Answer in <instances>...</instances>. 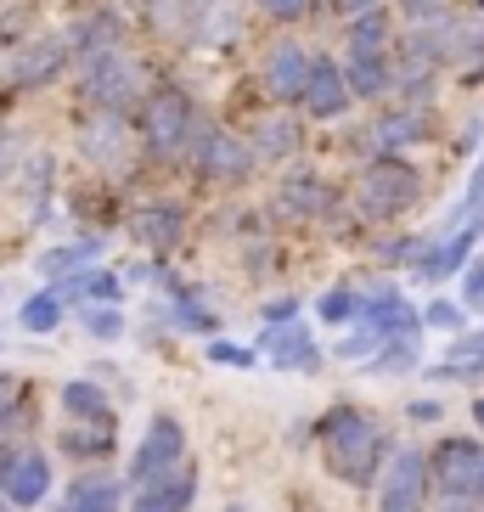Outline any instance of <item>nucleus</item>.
I'll use <instances>...</instances> for the list:
<instances>
[{
  "label": "nucleus",
  "instance_id": "nucleus-36",
  "mask_svg": "<svg viewBox=\"0 0 484 512\" xmlns=\"http://www.w3.org/2000/svg\"><path fill=\"white\" fill-rule=\"evenodd\" d=\"M310 6L316 0H259V12L271 17V23H299V17H310Z\"/></svg>",
  "mask_w": 484,
  "mask_h": 512
},
{
  "label": "nucleus",
  "instance_id": "nucleus-40",
  "mask_svg": "<svg viewBox=\"0 0 484 512\" xmlns=\"http://www.w3.org/2000/svg\"><path fill=\"white\" fill-rule=\"evenodd\" d=\"M462 293H468V304H479V299H484V259L462 265Z\"/></svg>",
  "mask_w": 484,
  "mask_h": 512
},
{
  "label": "nucleus",
  "instance_id": "nucleus-16",
  "mask_svg": "<svg viewBox=\"0 0 484 512\" xmlns=\"http://www.w3.org/2000/svg\"><path fill=\"white\" fill-rule=\"evenodd\" d=\"M304 141V124L293 119V113H265V119L254 124V158H265V164H288L293 152H299Z\"/></svg>",
  "mask_w": 484,
  "mask_h": 512
},
{
  "label": "nucleus",
  "instance_id": "nucleus-15",
  "mask_svg": "<svg viewBox=\"0 0 484 512\" xmlns=\"http://www.w3.org/2000/svg\"><path fill=\"white\" fill-rule=\"evenodd\" d=\"M197 496V473L192 467H175V473H164V479H152L136 490V501H130V512H186Z\"/></svg>",
  "mask_w": 484,
  "mask_h": 512
},
{
  "label": "nucleus",
  "instance_id": "nucleus-38",
  "mask_svg": "<svg viewBox=\"0 0 484 512\" xmlns=\"http://www.w3.org/2000/svg\"><path fill=\"white\" fill-rule=\"evenodd\" d=\"M17 400H23V383H17L12 372H0V428L17 417Z\"/></svg>",
  "mask_w": 484,
  "mask_h": 512
},
{
  "label": "nucleus",
  "instance_id": "nucleus-33",
  "mask_svg": "<svg viewBox=\"0 0 484 512\" xmlns=\"http://www.w3.org/2000/svg\"><path fill=\"white\" fill-rule=\"evenodd\" d=\"M400 17H406L411 29L417 23H439V17H451V0H400Z\"/></svg>",
  "mask_w": 484,
  "mask_h": 512
},
{
  "label": "nucleus",
  "instance_id": "nucleus-46",
  "mask_svg": "<svg viewBox=\"0 0 484 512\" xmlns=\"http://www.w3.org/2000/svg\"><path fill=\"white\" fill-rule=\"evenodd\" d=\"M473 422H479V428H484V394H479V400H473Z\"/></svg>",
  "mask_w": 484,
  "mask_h": 512
},
{
  "label": "nucleus",
  "instance_id": "nucleus-27",
  "mask_svg": "<svg viewBox=\"0 0 484 512\" xmlns=\"http://www.w3.org/2000/svg\"><path fill=\"white\" fill-rule=\"evenodd\" d=\"M411 366H417V338H389L366 372H411Z\"/></svg>",
  "mask_w": 484,
  "mask_h": 512
},
{
  "label": "nucleus",
  "instance_id": "nucleus-8",
  "mask_svg": "<svg viewBox=\"0 0 484 512\" xmlns=\"http://www.w3.org/2000/svg\"><path fill=\"white\" fill-rule=\"evenodd\" d=\"M423 501H428V456L423 451L389 456L378 484V512H423Z\"/></svg>",
  "mask_w": 484,
  "mask_h": 512
},
{
  "label": "nucleus",
  "instance_id": "nucleus-11",
  "mask_svg": "<svg viewBox=\"0 0 484 512\" xmlns=\"http://www.w3.org/2000/svg\"><path fill=\"white\" fill-rule=\"evenodd\" d=\"M124 147H130V124H124V113H107V107H91L85 113V124H79V152L91 158V164H119Z\"/></svg>",
  "mask_w": 484,
  "mask_h": 512
},
{
  "label": "nucleus",
  "instance_id": "nucleus-29",
  "mask_svg": "<svg viewBox=\"0 0 484 512\" xmlns=\"http://www.w3.org/2000/svg\"><path fill=\"white\" fill-rule=\"evenodd\" d=\"M439 383H479L484 377V355H445L439 366H428Z\"/></svg>",
  "mask_w": 484,
  "mask_h": 512
},
{
  "label": "nucleus",
  "instance_id": "nucleus-47",
  "mask_svg": "<svg viewBox=\"0 0 484 512\" xmlns=\"http://www.w3.org/2000/svg\"><path fill=\"white\" fill-rule=\"evenodd\" d=\"M226 512H254V507H242V501H237V507H226Z\"/></svg>",
  "mask_w": 484,
  "mask_h": 512
},
{
  "label": "nucleus",
  "instance_id": "nucleus-24",
  "mask_svg": "<svg viewBox=\"0 0 484 512\" xmlns=\"http://www.w3.org/2000/svg\"><path fill=\"white\" fill-rule=\"evenodd\" d=\"M389 40H394L389 6H378V12H361V17H349V51H389Z\"/></svg>",
  "mask_w": 484,
  "mask_h": 512
},
{
  "label": "nucleus",
  "instance_id": "nucleus-43",
  "mask_svg": "<svg viewBox=\"0 0 484 512\" xmlns=\"http://www.w3.org/2000/svg\"><path fill=\"white\" fill-rule=\"evenodd\" d=\"M12 462H17V451L12 445H0V490H6V479H12Z\"/></svg>",
  "mask_w": 484,
  "mask_h": 512
},
{
  "label": "nucleus",
  "instance_id": "nucleus-28",
  "mask_svg": "<svg viewBox=\"0 0 484 512\" xmlns=\"http://www.w3.org/2000/svg\"><path fill=\"white\" fill-rule=\"evenodd\" d=\"M62 321V293H34L29 304H23V327L29 332H51Z\"/></svg>",
  "mask_w": 484,
  "mask_h": 512
},
{
  "label": "nucleus",
  "instance_id": "nucleus-48",
  "mask_svg": "<svg viewBox=\"0 0 484 512\" xmlns=\"http://www.w3.org/2000/svg\"><path fill=\"white\" fill-rule=\"evenodd\" d=\"M479 310H484V299H479Z\"/></svg>",
  "mask_w": 484,
  "mask_h": 512
},
{
  "label": "nucleus",
  "instance_id": "nucleus-45",
  "mask_svg": "<svg viewBox=\"0 0 484 512\" xmlns=\"http://www.w3.org/2000/svg\"><path fill=\"white\" fill-rule=\"evenodd\" d=\"M445 512H479V507H468V501H445Z\"/></svg>",
  "mask_w": 484,
  "mask_h": 512
},
{
  "label": "nucleus",
  "instance_id": "nucleus-42",
  "mask_svg": "<svg viewBox=\"0 0 484 512\" xmlns=\"http://www.w3.org/2000/svg\"><path fill=\"white\" fill-rule=\"evenodd\" d=\"M333 6H338L344 17H361V12H378L383 0H333Z\"/></svg>",
  "mask_w": 484,
  "mask_h": 512
},
{
  "label": "nucleus",
  "instance_id": "nucleus-10",
  "mask_svg": "<svg viewBox=\"0 0 484 512\" xmlns=\"http://www.w3.org/2000/svg\"><path fill=\"white\" fill-rule=\"evenodd\" d=\"M304 113L310 119H344L349 113V85H344V68H338L333 57H310V79H304Z\"/></svg>",
  "mask_w": 484,
  "mask_h": 512
},
{
  "label": "nucleus",
  "instance_id": "nucleus-39",
  "mask_svg": "<svg viewBox=\"0 0 484 512\" xmlns=\"http://www.w3.org/2000/svg\"><path fill=\"white\" fill-rule=\"evenodd\" d=\"M209 361H214V366H254V349H237V344H220V338H214V344H209Z\"/></svg>",
  "mask_w": 484,
  "mask_h": 512
},
{
  "label": "nucleus",
  "instance_id": "nucleus-41",
  "mask_svg": "<svg viewBox=\"0 0 484 512\" xmlns=\"http://www.w3.org/2000/svg\"><path fill=\"white\" fill-rule=\"evenodd\" d=\"M293 316H299V304H293V299H271V304H265V321H271V327H282V321H293Z\"/></svg>",
  "mask_w": 484,
  "mask_h": 512
},
{
  "label": "nucleus",
  "instance_id": "nucleus-14",
  "mask_svg": "<svg viewBox=\"0 0 484 512\" xmlns=\"http://www.w3.org/2000/svg\"><path fill=\"white\" fill-rule=\"evenodd\" d=\"M344 85L355 102H383L394 91V62L389 51H349L344 62Z\"/></svg>",
  "mask_w": 484,
  "mask_h": 512
},
{
  "label": "nucleus",
  "instance_id": "nucleus-37",
  "mask_svg": "<svg viewBox=\"0 0 484 512\" xmlns=\"http://www.w3.org/2000/svg\"><path fill=\"white\" fill-rule=\"evenodd\" d=\"M372 349H378V332L361 327V332H349L344 344H338V355H344V361H361V355H372Z\"/></svg>",
  "mask_w": 484,
  "mask_h": 512
},
{
  "label": "nucleus",
  "instance_id": "nucleus-30",
  "mask_svg": "<svg viewBox=\"0 0 484 512\" xmlns=\"http://www.w3.org/2000/svg\"><path fill=\"white\" fill-rule=\"evenodd\" d=\"M456 220H484V158H479V169H473V181H468V197H462V203H456V214H451V226H445V237H451L456 231Z\"/></svg>",
  "mask_w": 484,
  "mask_h": 512
},
{
  "label": "nucleus",
  "instance_id": "nucleus-6",
  "mask_svg": "<svg viewBox=\"0 0 484 512\" xmlns=\"http://www.w3.org/2000/svg\"><path fill=\"white\" fill-rule=\"evenodd\" d=\"M192 164L203 186H237L254 169V147L237 141L231 130H197L192 136Z\"/></svg>",
  "mask_w": 484,
  "mask_h": 512
},
{
  "label": "nucleus",
  "instance_id": "nucleus-3",
  "mask_svg": "<svg viewBox=\"0 0 484 512\" xmlns=\"http://www.w3.org/2000/svg\"><path fill=\"white\" fill-rule=\"evenodd\" d=\"M192 136H197V113L181 85H158V91L141 96V141H147L152 158L192 152Z\"/></svg>",
  "mask_w": 484,
  "mask_h": 512
},
{
  "label": "nucleus",
  "instance_id": "nucleus-22",
  "mask_svg": "<svg viewBox=\"0 0 484 512\" xmlns=\"http://www.w3.org/2000/svg\"><path fill=\"white\" fill-rule=\"evenodd\" d=\"M62 411H68L74 422H102V428H113V406H107V394L96 389V383H85V377L62 383Z\"/></svg>",
  "mask_w": 484,
  "mask_h": 512
},
{
  "label": "nucleus",
  "instance_id": "nucleus-49",
  "mask_svg": "<svg viewBox=\"0 0 484 512\" xmlns=\"http://www.w3.org/2000/svg\"><path fill=\"white\" fill-rule=\"evenodd\" d=\"M479 6H484V0H479Z\"/></svg>",
  "mask_w": 484,
  "mask_h": 512
},
{
  "label": "nucleus",
  "instance_id": "nucleus-19",
  "mask_svg": "<svg viewBox=\"0 0 484 512\" xmlns=\"http://www.w3.org/2000/svg\"><path fill=\"white\" fill-rule=\"evenodd\" d=\"M372 141H378L383 152L417 147V141H428V113L423 107H389V113H378V124H372Z\"/></svg>",
  "mask_w": 484,
  "mask_h": 512
},
{
  "label": "nucleus",
  "instance_id": "nucleus-44",
  "mask_svg": "<svg viewBox=\"0 0 484 512\" xmlns=\"http://www.w3.org/2000/svg\"><path fill=\"white\" fill-rule=\"evenodd\" d=\"M411 417H417V422H439V406H434V400H417V406H411Z\"/></svg>",
  "mask_w": 484,
  "mask_h": 512
},
{
  "label": "nucleus",
  "instance_id": "nucleus-35",
  "mask_svg": "<svg viewBox=\"0 0 484 512\" xmlns=\"http://www.w3.org/2000/svg\"><path fill=\"white\" fill-rule=\"evenodd\" d=\"M85 332H96V338H119L124 316L113 310V304H96V310H85Z\"/></svg>",
  "mask_w": 484,
  "mask_h": 512
},
{
  "label": "nucleus",
  "instance_id": "nucleus-4",
  "mask_svg": "<svg viewBox=\"0 0 484 512\" xmlns=\"http://www.w3.org/2000/svg\"><path fill=\"white\" fill-rule=\"evenodd\" d=\"M417 197H423V175H417L400 152H378V158L361 169V186H355V203H361L372 220H400Z\"/></svg>",
  "mask_w": 484,
  "mask_h": 512
},
{
  "label": "nucleus",
  "instance_id": "nucleus-18",
  "mask_svg": "<svg viewBox=\"0 0 484 512\" xmlns=\"http://www.w3.org/2000/svg\"><path fill=\"white\" fill-rule=\"evenodd\" d=\"M46 490H51V462L40 451H17L12 479H6V490H0V496L12 501V507H40V501H46Z\"/></svg>",
  "mask_w": 484,
  "mask_h": 512
},
{
  "label": "nucleus",
  "instance_id": "nucleus-34",
  "mask_svg": "<svg viewBox=\"0 0 484 512\" xmlns=\"http://www.w3.org/2000/svg\"><path fill=\"white\" fill-rule=\"evenodd\" d=\"M428 327H439V332H462L468 327V316H462V304H451V299H434L428 304Z\"/></svg>",
  "mask_w": 484,
  "mask_h": 512
},
{
  "label": "nucleus",
  "instance_id": "nucleus-31",
  "mask_svg": "<svg viewBox=\"0 0 484 512\" xmlns=\"http://www.w3.org/2000/svg\"><path fill=\"white\" fill-rule=\"evenodd\" d=\"M96 248L102 242H74V248H51L46 259H40V271L57 276V271H74V265H85V259H96Z\"/></svg>",
  "mask_w": 484,
  "mask_h": 512
},
{
  "label": "nucleus",
  "instance_id": "nucleus-13",
  "mask_svg": "<svg viewBox=\"0 0 484 512\" xmlns=\"http://www.w3.org/2000/svg\"><path fill=\"white\" fill-rule=\"evenodd\" d=\"M259 349L271 355L276 372H316V366H321V349L310 344V327H304V321H282V327H265Z\"/></svg>",
  "mask_w": 484,
  "mask_h": 512
},
{
  "label": "nucleus",
  "instance_id": "nucleus-23",
  "mask_svg": "<svg viewBox=\"0 0 484 512\" xmlns=\"http://www.w3.org/2000/svg\"><path fill=\"white\" fill-rule=\"evenodd\" d=\"M57 512H119V484L113 479H79Z\"/></svg>",
  "mask_w": 484,
  "mask_h": 512
},
{
  "label": "nucleus",
  "instance_id": "nucleus-32",
  "mask_svg": "<svg viewBox=\"0 0 484 512\" xmlns=\"http://www.w3.org/2000/svg\"><path fill=\"white\" fill-rule=\"evenodd\" d=\"M349 316H361V293H349V287H333V293L321 299V321H333V327H344Z\"/></svg>",
  "mask_w": 484,
  "mask_h": 512
},
{
  "label": "nucleus",
  "instance_id": "nucleus-26",
  "mask_svg": "<svg viewBox=\"0 0 484 512\" xmlns=\"http://www.w3.org/2000/svg\"><path fill=\"white\" fill-rule=\"evenodd\" d=\"M62 451H74V456H107V451H113V428H102V422H96L91 434H85V428H62Z\"/></svg>",
  "mask_w": 484,
  "mask_h": 512
},
{
  "label": "nucleus",
  "instance_id": "nucleus-12",
  "mask_svg": "<svg viewBox=\"0 0 484 512\" xmlns=\"http://www.w3.org/2000/svg\"><path fill=\"white\" fill-rule=\"evenodd\" d=\"M68 40H57V34H46V40H34V46H23L12 57V85L17 91H40V85H51V79L68 68Z\"/></svg>",
  "mask_w": 484,
  "mask_h": 512
},
{
  "label": "nucleus",
  "instance_id": "nucleus-7",
  "mask_svg": "<svg viewBox=\"0 0 484 512\" xmlns=\"http://www.w3.org/2000/svg\"><path fill=\"white\" fill-rule=\"evenodd\" d=\"M186 456V428L175 417H152L147 422V434H141L136 456H130V484H152V479H164V473H175Z\"/></svg>",
  "mask_w": 484,
  "mask_h": 512
},
{
  "label": "nucleus",
  "instance_id": "nucleus-2",
  "mask_svg": "<svg viewBox=\"0 0 484 512\" xmlns=\"http://www.w3.org/2000/svg\"><path fill=\"white\" fill-rule=\"evenodd\" d=\"M79 91H85L91 107L130 113V107H141V96H147V74H141V62L124 46H107V51L79 62Z\"/></svg>",
  "mask_w": 484,
  "mask_h": 512
},
{
  "label": "nucleus",
  "instance_id": "nucleus-21",
  "mask_svg": "<svg viewBox=\"0 0 484 512\" xmlns=\"http://www.w3.org/2000/svg\"><path fill=\"white\" fill-rule=\"evenodd\" d=\"M152 23H158L164 40H197L203 0H152Z\"/></svg>",
  "mask_w": 484,
  "mask_h": 512
},
{
  "label": "nucleus",
  "instance_id": "nucleus-1",
  "mask_svg": "<svg viewBox=\"0 0 484 512\" xmlns=\"http://www.w3.org/2000/svg\"><path fill=\"white\" fill-rule=\"evenodd\" d=\"M316 439H321V456H327V473H333L338 484H355V490H366V484L383 473V462H389L383 428L355 406L327 411V417L316 422Z\"/></svg>",
  "mask_w": 484,
  "mask_h": 512
},
{
  "label": "nucleus",
  "instance_id": "nucleus-5",
  "mask_svg": "<svg viewBox=\"0 0 484 512\" xmlns=\"http://www.w3.org/2000/svg\"><path fill=\"white\" fill-rule=\"evenodd\" d=\"M428 484L445 490V501H468V507H484V445L462 434H445L428 451Z\"/></svg>",
  "mask_w": 484,
  "mask_h": 512
},
{
  "label": "nucleus",
  "instance_id": "nucleus-9",
  "mask_svg": "<svg viewBox=\"0 0 484 512\" xmlns=\"http://www.w3.org/2000/svg\"><path fill=\"white\" fill-rule=\"evenodd\" d=\"M310 57L316 51L299 46V40H276L271 51H265V96L271 102H299L304 96V79H310Z\"/></svg>",
  "mask_w": 484,
  "mask_h": 512
},
{
  "label": "nucleus",
  "instance_id": "nucleus-25",
  "mask_svg": "<svg viewBox=\"0 0 484 512\" xmlns=\"http://www.w3.org/2000/svg\"><path fill=\"white\" fill-rule=\"evenodd\" d=\"M242 12H237V0H203V23H197V40L203 46H226L231 34H237Z\"/></svg>",
  "mask_w": 484,
  "mask_h": 512
},
{
  "label": "nucleus",
  "instance_id": "nucleus-20",
  "mask_svg": "<svg viewBox=\"0 0 484 512\" xmlns=\"http://www.w3.org/2000/svg\"><path fill=\"white\" fill-rule=\"evenodd\" d=\"M276 203H282V214H293V220H310V214H321L333 197H327V181H321V175H288L282 192H276Z\"/></svg>",
  "mask_w": 484,
  "mask_h": 512
},
{
  "label": "nucleus",
  "instance_id": "nucleus-17",
  "mask_svg": "<svg viewBox=\"0 0 484 512\" xmlns=\"http://www.w3.org/2000/svg\"><path fill=\"white\" fill-rule=\"evenodd\" d=\"M181 226H186V214L175 209V203H147V209L130 214V231H136V242H141V248H152V254L175 248V242H181Z\"/></svg>",
  "mask_w": 484,
  "mask_h": 512
}]
</instances>
